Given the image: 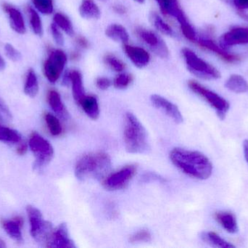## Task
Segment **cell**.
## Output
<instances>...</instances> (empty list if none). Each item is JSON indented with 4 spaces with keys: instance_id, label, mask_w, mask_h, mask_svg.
<instances>
[{
    "instance_id": "cell-1",
    "label": "cell",
    "mask_w": 248,
    "mask_h": 248,
    "mask_svg": "<svg viewBox=\"0 0 248 248\" xmlns=\"http://www.w3.org/2000/svg\"><path fill=\"white\" fill-rule=\"evenodd\" d=\"M170 159L181 171L194 179L206 180L212 174V163L199 151L175 148L170 151Z\"/></svg>"
},
{
    "instance_id": "cell-2",
    "label": "cell",
    "mask_w": 248,
    "mask_h": 248,
    "mask_svg": "<svg viewBox=\"0 0 248 248\" xmlns=\"http://www.w3.org/2000/svg\"><path fill=\"white\" fill-rule=\"evenodd\" d=\"M111 159L103 151L84 154L77 162L75 167L76 177L80 181L100 179L111 168Z\"/></svg>"
},
{
    "instance_id": "cell-3",
    "label": "cell",
    "mask_w": 248,
    "mask_h": 248,
    "mask_svg": "<svg viewBox=\"0 0 248 248\" xmlns=\"http://www.w3.org/2000/svg\"><path fill=\"white\" fill-rule=\"evenodd\" d=\"M124 143L131 154H144L150 149L147 131L135 115L127 112L125 115Z\"/></svg>"
},
{
    "instance_id": "cell-4",
    "label": "cell",
    "mask_w": 248,
    "mask_h": 248,
    "mask_svg": "<svg viewBox=\"0 0 248 248\" xmlns=\"http://www.w3.org/2000/svg\"><path fill=\"white\" fill-rule=\"evenodd\" d=\"M182 52L188 70L194 75L208 80H217L221 77V74L215 67L200 58L192 50L185 48Z\"/></svg>"
},
{
    "instance_id": "cell-5",
    "label": "cell",
    "mask_w": 248,
    "mask_h": 248,
    "mask_svg": "<svg viewBox=\"0 0 248 248\" xmlns=\"http://www.w3.org/2000/svg\"><path fill=\"white\" fill-rule=\"evenodd\" d=\"M188 86L195 94L201 96L213 109H215L220 119L225 118L230 107V103L226 99L194 80L189 81Z\"/></svg>"
},
{
    "instance_id": "cell-6",
    "label": "cell",
    "mask_w": 248,
    "mask_h": 248,
    "mask_svg": "<svg viewBox=\"0 0 248 248\" xmlns=\"http://www.w3.org/2000/svg\"><path fill=\"white\" fill-rule=\"evenodd\" d=\"M68 62L66 53L61 49L52 50L43 65V72L46 80L52 84L61 78Z\"/></svg>"
},
{
    "instance_id": "cell-7",
    "label": "cell",
    "mask_w": 248,
    "mask_h": 248,
    "mask_svg": "<svg viewBox=\"0 0 248 248\" xmlns=\"http://www.w3.org/2000/svg\"><path fill=\"white\" fill-rule=\"evenodd\" d=\"M29 147L36 157L35 168L40 170L53 158L54 149L50 143L37 132H33L29 141Z\"/></svg>"
},
{
    "instance_id": "cell-8",
    "label": "cell",
    "mask_w": 248,
    "mask_h": 248,
    "mask_svg": "<svg viewBox=\"0 0 248 248\" xmlns=\"http://www.w3.org/2000/svg\"><path fill=\"white\" fill-rule=\"evenodd\" d=\"M31 227V234L38 243H46L52 232V226L49 221H45L39 210L31 205L26 208Z\"/></svg>"
},
{
    "instance_id": "cell-9",
    "label": "cell",
    "mask_w": 248,
    "mask_h": 248,
    "mask_svg": "<svg viewBox=\"0 0 248 248\" xmlns=\"http://www.w3.org/2000/svg\"><path fill=\"white\" fill-rule=\"evenodd\" d=\"M136 165H129L108 176L103 181L105 189L109 191L120 190L129 183L137 173Z\"/></svg>"
},
{
    "instance_id": "cell-10",
    "label": "cell",
    "mask_w": 248,
    "mask_h": 248,
    "mask_svg": "<svg viewBox=\"0 0 248 248\" xmlns=\"http://www.w3.org/2000/svg\"><path fill=\"white\" fill-rule=\"evenodd\" d=\"M137 33L141 41L154 52L161 58H166L169 55V50L166 42L157 33L150 29L139 28Z\"/></svg>"
},
{
    "instance_id": "cell-11",
    "label": "cell",
    "mask_w": 248,
    "mask_h": 248,
    "mask_svg": "<svg viewBox=\"0 0 248 248\" xmlns=\"http://www.w3.org/2000/svg\"><path fill=\"white\" fill-rule=\"evenodd\" d=\"M46 246L49 248H75L74 241L70 237L68 227L65 224H61L52 230L46 242Z\"/></svg>"
},
{
    "instance_id": "cell-12",
    "label": "cell",
    "mask_w": 248,
    "mask_h": 248,
    "mask_svg": "<svg viewBox=\"0 0 248 248\" xmlns=\"http://www.w3.org/2000/svg\"><path fill=\"white\" fill-rule=\"evenodd\" d=\"M219 42L220 46L224 49L248 44V28L243 26L232 28L220 37Z\"/></svg>"
},
{
    "instance_id": "cell-13",
    "label": "cell",
    "mask_w": 248,
    "mask_h": 248,
    "mask_svg": "<svg viewBox=\"0 0 248 248\" xmlns=\"http://www.w3.org/2000/svg\"><path fill=\"white\" fill-rule=\"evenodd\" d=\"M155 1L158 4L162 13L176 19L180 25L181 29L191 24L186 15L181 8L178 0H155Z\"/></svg>"
},
{
    "instance_id": "cell-14",
    "label": "cell",
    "mask_w": 248,
    "mask_h": 248,
    "mask_svg": "<svg viewBox=\"0 0 248 248\" xmlns=\"http://www.w3.org/2000/svg\"><path fill=\"white\" fill-rule=\"evenodd\" d=\"M150 100L155 107L160 109L163 113L171 118L176 124H181L183 122V116L178 106L174 103L159 95H153L150 97Z\"/></svg>"
},
{
    "instance_id": "cell-15",
    "label": "cell",
    "mask_w": 248,
    "mask_h": 248,
    "mask_svg": "<svg viewBox=\"0 0 248 248\" xmlns=\"http://www.w3.org/2000/svg\"><path fill=\"white\" fill-rule=\"evenodd\" d=\"M1 8L8 17L10 27L18 34H24L26 32V25L24 17L19 9L10 3L3 2Z\"/></svg>"
},
{
    "instance_id": "cell-16",
    "label": "cell",
    "mask_w": 248,
    "mask_h": 248,
    "mask_svg": "<svg viewBox=\"0 0 248 248\" xmlns=\"http://www.w3.org/2000/svg\"><path fill=\"white\" fill-rule=\"evenodd\" d=\"M124 51L131 62L139 68H143L150 64L151 57L144 48L135 45H124Z\"/></svg>"
},
{
    "instance_id": "cell-17",
    "label": "cell",
    "mask_w": 248,
    "mask_h": 248,
    "mask_svg": "<svg viewBox=\"0 0 248 248\" xmlns=\"http://www.w3.org/2000/svg\"><path fill=\"white\" fill-rule=\"evenodd\" d=\"M195 42H197L200 46L202 47V48H205V49L217 54V55L221 57L222 59L227 61V62L233 63L238 61V56L227 52L222 47L217 45L214 40L209 39V38L198 37V36Z\"/></svg>"
},
{
    "instance_id": "cell-18",
    "label": "cell",
    "mask_w": 248,
    "mask_h": 248,
    "mask_svg": "<svg viewBox=\"0 0 248 248\" xmlns=\"http://www.w3.org/2000/svg\"><path fill=\"white\" fill-rule=\"evenodd\" d=\"M1 227L7 234L17 243H23V238L21 230L23 226V219L20 216H16L11 220H2Z\"/></svg>"
},
{
    "instance_id": "cell-19",
    "label": "cell",
    "mask_w": 248,
    "mask_h": 248,
    "mask_svg": "<svg viewBox=\"0 0 248 248\" xmlns=\"http://www.w3.org/2000/svg\"><path fill=\"white\" fill-rule=\"evenodd\" d=\"M78 104L81 106L84 113L92 119H98L100 116V107L97 98L93 95H85Z\"/></svg>"
},
{
    "instance_id": "cell-20",
    "label": "cell",
    "mask_w": 248,
    "mask_h": 248,
    "mask_svg": "<svg viewBox=\"0 0 248 248\" xmlns=\"http://www.w3.org/2000/svg\"><path fill=\"white\" fill-rule=\"evenodd\" d=\"M47 102L51 109L59 117L67 119L69 116L66 107L61 99V95L57 90H50L47 93Z\"/></svg>"
},
{
    "instance_id": "cell-21",
    "label": "cell",
    "mask_w": 248,
    "mask_h": 248,
    "mask_svg": "<svg viewBox=\"0 0 248 248\" xmlns=\"http://www.w3.org/2000/svg\"><path fill=\"white\" fill-rule=\"evenodd\" d=\"M68 74H69L70 83L72 86L73 96L74 100L78 103L86 95L84 92L82 74L78 70L68 71Z\"/></svg>"
},
{
    "instance_id": "cell-22",
    "label": "cell",
    "mask_w": 248,
    "mask_h": 248,
    "mask_svg": "<svg viewBox=\"0 0 248 248\" xmlns=\"http://www.w3.org/2000/svg\"><path fill=\"white\" fill-rule=\"evenodd\" d=\"M106 34L114 42L127 44L129 41V33L125 27L119 23L109 25L106 29Z\"/></svg>"
},
{
    "instance_id": "cell-23",
    "label": "cell",
    "mask_w": 248,
    "mask_h": 248,
    "mask_svg": "<svg viewBox=\"0 0 248 248\" xmlns=\"http://www.w3.org/2000/svg\"><path fill=\"white\" fill-rule=\"evenodd\" d=\"M79 13L83 18L94 20L100 18L101 10L94 0H82L79 6Z\"/></svg>"
},
{
    "instance_id": "cell-24",
    "label": "cell",
    "mask_w": 248,
    "mask_h": 248,
    "mask_svg": "<svg viewBox=\"0 0 248 248\" xmlns=\"http://www.w3.org/2000/svg\"><path fill=\"white\" fill-rule=\"evenodd\" d=\"M216 220L218 224L230 234L238 231V225L235 216L232 213L218 212L215 214Z\"/></svg>"
},
{
    "instance_id": "cell-25",
    "label": "cell",
    "mask_w": 248,
    "mask_h": 248,
    "mask_svg": "<svg viewBox=\"0 0 248 248\" xmlns=\"http://www.w3.org/2000/svg\"><path fill=\"white\" fill-rule=\"evenodd\" d=\"M39 85L37 75L34 70L30 68L28 70L25 80L23 91L26 96L30 98H35L39 93Z\"/></svg>"
},
{
    "instance_id": "cell-26",
    "label": "cell",
    "mask_w": 248,
    "mask_h": 248,
    "mask_svg": "<svg viewBox=\"0 0 248 248\" xmlns=\"http://www.w3.org/2000/svg\"><path fill=\"white\" fill-rule=\"evenodd\" d=\"M225 87L233 93H248V83L244 77L239 74L230 76L226 82Z\"/></svg>"
},
{
    "instance_id": "cell-27",
    "label": "cell",
    "mask_w": 248,
    "mask_h": 248,
    "mask_svg": "<svg viewBox=\"0 0 248 248\" xmlns=\"http://www.w3.org/2000/svg\"><path fill=\"white\" fill-rule=\"evenodd\" d=\"M28 17L31 29L34 34L38 36H42L44 33L43 23L39 16V12L36 11L33 7H28Z\"/></svg>"
},
{
    "instance_id": "cell-28",
    "label": "cell",
    "mask_w": 248,
    "mask_h": 248,
    "mask_svg": "<svg viewBox=\"0 0 248 248\" xmlns=\"http://www.w3.org/2000/svg\"><path fill=\"white\" fill-rule=\"evenodd\" d=\"M150 17L154 27L160 33L169 36H174L176 35L171 26L166 23L160 15L157 13H152Z\"/></svg>"
},
{
    "instance_id": "cell-29",
    "label": "cell",
    "mask_w": 248,
    "mask_h": 248,
    "mask_svg": "<svg viewBox=\"0 0 248 248\" xmlns=\"http://www.w3.org/2000/svg\"><path fill=\"white\" fill-rule=\"evenodd\" d=\"M53 23L68 36H74V29L72 22L68 16L62 13H57L54 15Z\"/></svg>"
},
{
    "instance_id": "cell-30",
    "label": "cell",
    "mask_w": 248,
    "mask_h": 248,
    "mask_svg": "<svg viewBox=\"0 0 248 248\" xmlns=\"http://www.w3.org/2000/svg\"><path fill=\"white\" fill-rule=\"evenodd\" d=\"M201 238L208 243L211 245L213 247L219 248H234L233 245L230 244L228 242L221 238L218 234L214 231H208V232H203L201 234Z\"/></svg>"
},
{
    "instance_id": "cell-31",
    "label": "cell",
    "mask_w": 248,
    "mask_h": 248,
    "mask_svg": "<svg viewBox=\"0 0 248 248\" xmlns=\"http://www.w3.org/2000/svg\"><path fill=\"white\" fill-rule=\"evenodd\" d=\"M0 141L9 144H19L21 142V135L17 131L0 124Z\"/></svg>"
},
{
    "instance_id": "cell-32",
    "label": "cell",
    "mask_w": 248,
    "mask_h": 248,
    "mask_svg": "<svg viewBox=\"0 0 248 248\" xmlns=\"http://www.w3.org/2000/svg\"><path fill=\"white\" fill-rule=\"evenodd\" d=\"M45 120L49 132L54 136H58L62 132V127L59 119L55 115L50 113L45 115Z\"/></svg>"
},
{
    "instance_id": "cell-33",
    "label": "cell",
    "mask_w": 248,
    "mask_h": 248,
    "mask_svg": "<svg viewBox=\"0 0 248 248\" xmlns=\"http://www.w3.org/2000/svg\"><path fill=\"white\" fill-rule=\"evenodd\" d=\"M33 8L41 14L51 15L54 11V0H31Z\"/></svg>"
},
{
    "instance_id": "cell-34",
    "label": "cell",
    "mask_w": 248,
    "mask_h": 248,
    "mask_svg": "<svg viewBox=\"0 0 248 248\" xmlns=\"http://www.w3.org/2000/svg\"><path fill=\"white\" fill-rule=\"evenodd\" d=\"M104 62L107 66L116 72H123L125 68V64L116 55L108 54L104 57Z\"/></svg>"
},
{
    "instance_id": "cell-35",
    "label": "cell",
    "mask_w": 248,
    "mask_h": 248,
    "mask_svg": "<svg viewBox=\"0 0 248 248\" xmlns=\"http://www.w3.org/2000/svg\"><path fill=\"white\" fill-rule=\"evenodd\" d=\"M133 81V77L128 73L121 72L113 80V85L116 88L123 90L128 87Z\"/></svg>"
},
{
    "instance_id": "cell-36",
    "label": "cell",
    "mask_w": 248,
    "mask_h": 248,
    "mask_svg": "<svg viewBox=\"0 0 248 248\" xmlns=\"http://www.w3.org/2000/svg\"><path fill=\"white\" fill-rule=\"evenodd\" d=\"M151 240V233L147 230H140L129 237V242L131 243H148Z\"/></svg>"
},
{
    "instance_id": "cell-37",
    "label": "cell",
    "mask_w": 248,
    "mask_h": 248,
    "mask_svg": "<svg viewBox=\"0 0 248 248\" xmlns=\"http://www.w3.org/2000/svg\"><path fill=\"white\" fill-rule=\"evenodd\" d=\"M4 52L7 58L13 62H18L21 61L22 54L16 47L13 46L12 44L6 43L4 47Z\"/></svg>"
},
{
    "instance_id": "cell-38",
    "label": "cell",
    "mask_w": 248,
    "mask_h": 248,
    "mask_svg": "<svg viewBox=\"0 0 248 248\" xmlns=\"http://www.w3.org/2000/svg\"><path fill=\"white\" fill-rule=\"evenodd\" d=\"M50 32L55 44L58 46H62L65 42L62 32L54 23L50 25Z\"/></svg>"
},
{
    "instance_id": "cell-39",
    "label": "cell",
    "mask_w": 248,
    "mask_h": 248,
    "mask_svg": "<svg viewBox=\"0 0 248 248\" xmlns=\"http://www.w3.org/2000/svg\"><path fill=\"white\" fill-rule=\"evenodd\" d=\"M12 120V114L6 103L0 99V121L9 122Z\"/></svg>"
},
{
    "instance_id": "cell-40",
    "label": "cell",
    "mask_w": 248,
    "mask_h": 248,
    "mask_svg": "<svg viewBox=\"0 0 248 248\" xmlns=\"http://www.w3.org/2000/svg\"><path fill=\"white\" fill-rule=\"evenodd\" d=\"M96 86L101 90H106L111 86V81L107 77H100L96 80Z\"/></svg>"
},
{
    "instance_id": "cell-41",
    "label": "cell",
    "mask_w": 248,
    "mask_h": 248,
    "mask_svg": "<svg viewBox=\"0 0 248 248\" xmlns=\"http://www.w3.org/2000/svg\"><path fill=\"white\" fill-rule=\"evenodd\" d=\"M232 2L239 10H245L248 9V0H232Z\"/></svg>"
},
{
    "instance_id": "cell-42",
    "label": "cell",
    "mask_w": 248,
    "mask_h": 248,
    "mask_svg": "<svg viewBox=\"0 0 248 248\" xmlns=\"http://www.w3.org/2000/svg\"><path fill=\"white\" fill-rule=\"evenodd\" d=\"M77 44L78 47L81 48H87L90 45L88 40L83 36H78L77 39Z\"/></svg>"
},
{
    "instance_id": "cell-43",
    "label": "cell",
    "mask_w": 248,
    "mask_h": 248,
    "mask_svg": "<svg viewBox=\"0 0 248 248\" xmlns=\"http://www.w3.org/2000/svg\"><path fill=\"white\" fill-rule=\"evenodd\" d=\"M28 151V145L26 144H25L24 142H20L19 143L18 147H17V154L19 155L22 156L24 155Z\"/></svg>"
},
{
    "instance_id": "cell-44",
    "label": "cell",
    "mask_w": 248,
    "mask_h": 248,
    "mask_svg": "<svg viewBox=\"0 0 248 248\" xmlns=\"http://www.w3.org/2000/svg\"><path fill=\"white\" fill-rule=\"evenodd\" d=\"M113 10L119 14H124V13H126V9H125V6L122 5V4H116V5L113 6Z\"/></svg>"
},
{
    "instance_id": "cell-45",
    "label": "cell",
    "mask_w": 248,
    "mask_h": 248,
    "mask_svg": "<svg viewBox=\"0 0 248 248\" xmlns=\"http://www.w3.org/2000/svg\"><path fill=\"white\" fill-rule=\"evenodd\" d=\"M243 148H244L245 157L248 163V140H246L243 143Z\"/></svg>"
},
{
    "instance_id": "cell-46",
    "label": "cell",
    "mask_w": 248,
    "mask_h": 248,
    "mask_svg": "<svg viewBox=\"0 0 248 248\" xmlns=\"http://www.w3.org/2000/svg\"><path fill=\"white\" fill-rule=\"evenodd\" d=\"M6 62L3 57L0 55V71H3L5 68Z\"/></svg>"
},
{
    "instance_id": "cell-47",
    "label": "cell",
    "mask_w": 248,
    "mask_h": 248,
    "mask_svg": "<svg viewBox=\"0 0 248 248\" xmlns=\"http://www.w3.org/2000/svg\"><path fill=\"white\" fill-rule=\"evenodd\" d=\"M239 15L243 17L244 20H247L248 21V14L247 13L243 12V10H239Z\"/></svg>"
},
{
    "instance_id": "cell-48",
    "label": "cell",
    "mask_w": 248,
    "mask_h": 248,
    "mask_svg": "<svg viewBox=\"0 0 248 248\" xmlns=\"http://www.w3.org/2000/svg\"><path fill=\"white\" fill-rule=\"evenodd\" d=\"M6 245L1 239H0V248H5Z\"/></svg>"
},
{
    "instance_id": "cell-49",
    "label": "cell",
    "mask_w": 248,
    "mask_h": 248,
    "mask_svg": "<svg viewBox=\"0 0 248 248\" xmlns=\"http://www.w3.org/2000/svg\"><path fill=\"white\" fill-rule=\"evenodd\" d=\"M134 1H137V2L139 3H143L144 2V1H145V0H134Z\"/></svg>"
},
{
    "instance_id": "cell-50",
    "label": "cell",
    "mask_w": 248,
    "mask_h": 248,
    "mask_svg": "<svg viewBox=\"0 0 248 248\" xmlns=\"http://www.w3.org/2000/svg\"><path fill=\"white\" fill-rule=\"evenodd\" d=\"M102 1H107V0H102Z\"/></svg>"
}]
</instances>
